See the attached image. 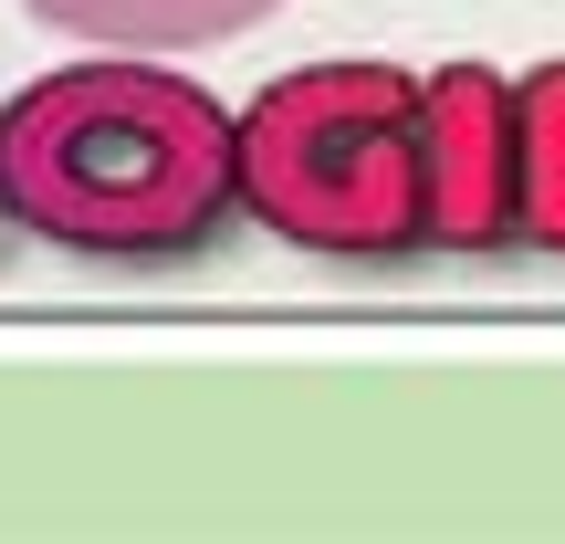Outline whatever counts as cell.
<instances>
[{
    "label": "cell",
    "mask_w": 565,
    "mask_h": 544,
    "mask_svg": "<svg viewBox=\"0 0 565 544\" xmlns=\"http://www.w3.org/2000/svg\"><path fill=\"white\" fill-rule=\"evenodd\" d=\"M0 200L95 263H179L242 210V116L168 63H63L0 105Z\"/></svg>",
    "instance_id": "1"
},
{
    "label": "cell",
    "mask_w": 565,
    "mask_h": 544,
    "mask_svg": "<svg viewBox=\"0 0 565 544\" xmlns=\"http://www.w3.org/2000/svg\"><path fill=\"white\" fill-rule=\"evenodd\" d=\"M242 210L335 263L440 252L429 74L408 63H303L242 105Z\"/></svg>",
    "instance_id": "2"
},
{
    "label": "cell",
    "mask_w": 565,
    "mask_h": 544,
    "mask_svg": "<svg viewBox=\"0 0 565 544\" xmlns=\"http://www.w3.org/2000/svg\"><path fill=\"white\" fill-rule=\"evenodd\" d=\"M429 168H440V252L513 242V84L492 63L429 74Z\"/></svg>",
    "instance_id": "3"
},
{
    "label": "cell",
    "mask_w": 565,
    "mask_h": 544,
    "mask_svg": "<svg viewBox=\"0 0 565 544\" xmlns=\"http://www.w3.org/2000/svg\"><path fill=\"white\" fill-rule=\"evenodd\" d=\"M21 11L74 42H105V53H200V42L273 21L282 0H21Z\"/></svg>",
    "instance_id": "4"
},
{
    "label": "cell",
    "mask_w": 565,
    "mask_h": 544,
    "mask_svg": "<svg viewBox=\"0 0 565 544\" xmlns=\"http://www.w3.org/2000/svg\"><path fill=\"white\" fill-rule=\"evenodd\" d=\"M513 242L565 252V63L513 84Z\"/></svg>",
    "instance_id": "5"
},
{
    "label": "cell",
    "mask_w": 565,
    "mask_h": 544,
    "mask_svg": "<svg viewBox=\"0 0 565 544\" xmlns=\"http://www.w3.org/2000/svg\"><path fill=\"white\" fill-rule=\"evenodd\" d=\"M0 221H11V200H0Z\"/></svg>",
    "instance_id": "6"
}]
</instances>
